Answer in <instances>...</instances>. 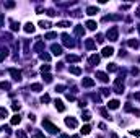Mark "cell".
Listing matches in <instances>:
<instances>
[{
  "mask_svg": "<svg viewBox=\"0 0 140 138\" xmlns=\"http://www.w3.org/2000/svg\"><path fill=\"white\" fill-rule=\"evenodd\" d=\"M124 71H122V75H119V78L116 80V83H114V91L117 94H122L124 93Z\"/></svg>",
  "mask_w": 140,
  "mask_h": 138,
  "instance_id": "obj_1",
  "label": "cell"
},
{
  "mask_svg": "<svg viewBox=\"0 0 140 138\" xmlns=\"http://www.w3.org/2000/svg\"><path fill=\"white\" fill-rule=\"evenodd\" d=\"M106 36H108V39L109 41H117V38H119V28L117 26H113L111 29H108V33H106Z\"/></svg>",
  "mask_w": 140,
  "mask_h": 138,
  "instance_id": "obj_2",
  "label": "cell"
},
{
  "mask_svg": "<svg viewBox=\"0 0 140 138\" xmlns=\"http://www.w3.org/2000/svg\"><path fill=\"white\" fill-rule=\"evenodd\" d=\"M42 127H44L49 133H57V132H59V127H55L51 120H47V119H46V120H42Z\"/></svg>",
  "mask_w": 140,
  "mask_h": 138,
  "instance_id": "obj_3",
  "label": "cell"
},
{
  "mask_svg": "<svg viewBox=\"0 0 140 138\" xmlns=\"http://www.w3.org/2000/svg\"><path fill=\"white\" fill-rule=\"evenodd\" d=\"M62 42H64V45H67V47H73V45H75V42L70 39V36L65 34V33L62 34Z\"/></svg>",
  "mask_w": 140,
  "mask_h": 138,
  "instance_id": "obj_4",
  "label": "cell"
},
{
  "mask_svg": "<svg viewBox=\"0 0 140 138\" xmlns=\"http://www.w3.org/2000/svg\"><path fill=\"white\" fill-rule=\"evenodd\" d=\"M65 125L70 127V128H77L78 122H77V119H73V117H67V119H65Z\"/></svg>",
  "mask_w": 140,
  "mask_h": 138,
  "instance_id": "obj_5",
  "label": "cell"
},
{
  "mask_svg": "<svg viewBox=\"0 0 140 138\" xmlns=\"http://www.w3.org/2000/svg\"><path fill=\"white\" fill-rule=\"evenodd\" d=\"M8 71H10V75L13 76V80H15V81H20V80H21V71H20V70H16V68H10Z\"/></svg>",
  "mask_w": 140,
  "mask_h": 138,
  "instance_id": "obj_6",
  "label": "cell"
},
{
  "mask_svg": "<svg viewBox=\"0 0 140 138\" xmlns=\"http://www.w3.org/2000/svg\"><path fill=\"white\" fill-rule=\"evenodd\" d=\"M51 50H52L54 55H62V45H59V44H52V45H51Z\"/></svg>",
  "mask_w": 140,
  "mask_h": 138,
  "instance_id": "obj_7",
  "label": "cell"
},
{
  "mask_svg": "<svg viewBox=\"0 0 140 138\" xmlns=\"http://www.w3.org/2000/svg\"><path fill=\"white\" fill-rule=\"evenodd\" d=\"M81 85L85 86V88H91V86H95V80H93V78H83L81 80Z\"/></svg>",
  "mask_w": 140,
  "mask_h": 138,
  "instance_id": "obj_8",
  "label": "cell"
},
{
  "mask_svg": "<svg viewBox=\"0 0 140 138\" xmlns=\"http://www.w3.org/2000/svg\"><path fill=\"white\" fill-rule=\"evenodd\" d=\"M96 78H99V81H103V83L109 81V76L106 75V73H103V71H96Z\"/></svg>",
  "mask_w": 140,
  "mask_h": 138,
  "instance_id": "obj_9",
  "label": "cell"
},
{
  "mask_svg": "<svg viewBox=\"0 0 140 138\" xmlns=\"http://www.w3.org/2000/svg\"><path fill=\"white\" fill-rule=\"evenodd\" d=\"M113 54H114V49L109 47V45H106V47L103 49V57H111Z\"/></svg>",
  "mask_w": 140,
  "mask_h": 138,
  "instance_id": "obj_10",
  "label": "cell"
},
{
  "mask_svg": "<svg viewBox=\"0 0 140 138\" xmlns=\"http://www.w3.org/2000/svg\"><path fill=\"white\" fill-rule=\"evenodd\" d=\"M85 47H86L88 50L95 49V47H96V42H95V39H86V41H85Z\"/></svg>",
  "mask_w": 140,
  "mask_h": 138,
  "instance_id": "obj_11",
  "label": "cell"
},
{
  "mask_svg": "<svg viewBox=\"0 0 140 138\" xmlns=\"http://www.w3.org/2000/svg\"><path fill=\"white\" fill-rule=\"evenodd\" d=\"M23 29H25V33H28V34H30V33H34V24L30 21V23H26V24H25Z\"/></svg>",
  "mask_w": 140,
  "mask_h": 138,
  "instance_id": "obj_12",
  "label": "cell"
},
{
  "mask_svg": "<svg viewBox=\"0 0 140 138\" xmlns=\"http://www.w3.org/2000/svg\"><path fill=\"white\" fill-rule=\"evenodd\" d=\"M124 109L127 110V112H132V114H135V115H140V110H137V109H134L132 106H130V104H125L124 106Z\"/></svg>",
  "mask_w": 140,
  "mask_h": 138,
  "instance_id": "obj_13",
  "label": "cell"
},
{
  "mask_svg": "<svg viewBox=\"0 0 140 138\" xmlns=\"http://www.w3.org/2000/svg\"><path fill=\"white\" fill-rule=\"evenodd\" d=\"M119 104L120 103H119L117 99H113V101H109V103H108V107L109 109H119Z\"/></svg>",
  "mask_w": 140,
  "mask_h": 138,
  "instance_id": "obj_14",
  "label": "cell"
},
{
  "mask_svg": "<svg viewBox=\"0 0 140 138\" xmlns=\"http://www.w3.org/2000/svg\"><path fill=\"white\" fill-rule=\"evenodd\" d=\"M73 33H75L77 36H83V34H85V28H83V26H75V29H73Z\"/></svg>",
  "mask_w": 140,
  "mask_h": 138,
  "instance_id": "obj_15",
  "label": "cell"
},
{
  "mask_svg": "<svg viewBox=\"0 0 140 138\" xmlns=\"http://www.w3.org/2000/svg\"><path fill=\"white\" fill-rule=\"evenodd\" d=\"M54 104H55V109H57L59 112H64V110H65V106H64V103H62V101H59V99H57Z\"/></svg>",
  "mask_w": 140,
  "mask_h": 138,
  "instance_id": "obj_16",
  "label": "cell"
},
{
  "mask_svg": "<svg viewBox=\"0 0 140 138\" xmlns=\"http://www.w3.org/2000/svg\"><path fill=\"white\" fill-rule=\"evenodd\" d=\"M98 12H99V10H98V7H88V8H86V13H88L90 16H93V15H96Z\"/></svg>",
  "mask_w": 140,
  "mask_h": 138,
  "instance_id": "obj_17",
  "label": "cell"
},
{
  "mask_svg": "<svg viewBox=\"0 0 140 138\" xmlns=\"http://www.w3.org/2000/svg\"><path fill=\"white\" fill-rule=\"evenodd\" d=\"M69 70H70L72 75H81V68L80 67H70Z\"/></svg>",
  "mask_w": 140,
  "mask_h": 138,
  "instance_id": "obj_18",
  "label": "cell"
},
{
  "mask_svg": "<svg viewBox=\"0 0 140 138\" xmlns=\"http://www.w3.org/2000/svg\"><path fill=\"white\" fill-rule=\"evenodd\" d=\"M20 122H21V117L18 115V114H16V115H13V117H12V120H10V124H12V125H18Z\"/></svg>",
  "mask_w": 140,
  "mask_h": 138,
  "instance_id": "obj_19",
  "label": "cell"
},
{
  "mask_svg": "<svg viewBox=\"0 0 140 138\" xmlns=\"http://www.w3.org/2000/svg\"><path fill=\"white\" fill-rule=\"evenodd\" d=\"M90 63H91V65H98V63H99V55H91V57H90Z\"/></svg>",
  "mask_w": 140,
  "mask_h": 138,
  "instance_id": "obj_20",
  "label": "cell"
},
{
  "mask_svg": "<svg viewBox=\"0 0 140 138\" xmlns=\"http://www.w3.org/2000/svg\"><path fill=\"white\" fill-rule=\"evenodd\" d=\"M41 89H42V85H41V83H34V85H31V91H36V93H39Z\"/></svg>",
  "mask_w": 140,
  "mask_h": 138,
  "instance_id": "obj_21",
  "label": "cell"
},
{
  "mask_svg": "<svg viewBox=\"0 0 140 138\" xmlns=\"http://www.w3.org/2000/svg\"><path fill=\"white\" fill-rule=\"evenodd\" d=\"M90 132H91V127H90V125H83V127H81V130H80L81 135H88Z\"/></svg>",
  "mask_w": 140,
  "mask_h": 138,
  "instance_id": "obj_22",
  "label": "cell"
},
{
  "mask_svg": "<svg viewBox=\"0 0 140 138\" xmlns=\"http://www.w3.org/2000/svg\"><path fill=\"white\" fill-rule=\"evenodd\" d=\"M96 26H98V24H96L95 21H91V20L86 21V28H88V29H91V31H95V29H96Z\"/></svg>",
  "mask_w": 140,
  "mask_h": 138,
  "instance_id": "obj_23",
  "label": "cell"
},
{
  "mask_svg": "<svg viewBox=\"0 0 140 138\" xmlns=\"http://www.w3.org/2000/svg\"><path fill=\"white\" fill-rule=\"evenodd\" d=\"M42 49H44V42H42V41H39L38 44L34 45V52H41Z\"/></svg>",
  "mask_w": 140,
  "mask_h": 138,
  "instance_id": "obj_24",
  "label": "cell"
},
{
  "mask_svg": "<svg viewBox=\"0 0 140 138\" xmlns=\"http://www.w3.org/2000/svg\"><path fill=\"white\" fill-rule=\"evenodd\" d=\"M127 44H129V45H130L132 49H138V41H137V39H130Z\"/></svg>",
  "mask_w": 140,
  "mask_h": 138,
  "instance_id": "obj_25",
  "label": "cell"
},
{
  "mask_svg": "<svg viewBox=\"0 0 140 138\" xmlns=\"http://www.w3.org/2000/svg\"><path fill=\"white\" fill-rule=\"evenodd\" d=\"M80 60V57H78V55H67V62H78Z\"/></svg>",
  "mask_w": 140,
  "mask_h": 138,
  "instance_id": "obj_26",
  "label": "cell"
},
{
  "mask_svg": "<svg viewBox=\"0 0 140 138\" xmlns=\"http://www.w3.org/2000/svg\"><path fill=\"white\" fill-rule=\"evenodd\" d=\"M5 117H8V110L5 107H0V119H5Z\"/></svg>",
  "mask_w": 140,
  "mask_h": 138,
  "instance_id": "obj_27",
  "label": "cell"
},
{
  "mask_svg": "<svg viewBox=\"0 0 140 138\" xmlns=\"http://www.w3.org/2000/svg\"><path fill=\"white\" fill-rule=\"evenodd\" d=\"M39 26L42 28V29H49V28H51V23H49V21H39Z\"/></svg>",
  "mask_w": 140,
  "mask_h": 138,
  "instance_id": "obj_28",
  "label": "cell"
},
{
  "mask_svg": "<svg viewBox=\"0 0 140 138\" xmlns=\"http://www.w3.org/2000/svg\"><path fill=\"white\" fill-rule=\"evenodd\" d=\"M10 26H12L13 31H18V29H20V23H16V21H10Z\"/></svg>",
  "mask_w": 140,
  "mask_h": 138,
  "instance_id": "obj_29",
  "label": "cell"
},
{
  "mask_svg": "<svg viewBox=\"0 0 140 138\" xmlns=\"http://www.w3.org/2000/svg\"><path fill=\"white\" fill-rule=\"evenodd\" d=\"M99 112H101V115L104 117V119H108V120H111V119H113V117H109V114H108V110H106V109H101Z\"/></svg>",
  "mask_w": 140,
  "mask_h": 138,
  "instance_id": "obj_30",
  "label": "cell"
},
{
  "mask_svg": "<svg viewBox=\"0 0 140 138\" xmlns=\"http://www.w3.org/2000/svg\"><path fill=\"white\" fill-rule=\"evenodd\" d=\"M7 55H8V50H7V49H2V50H0V62H2Z\"/></svg>",
  "mask_w": 140,
  "mask_h": 138,
  "instance_id": "obj_31",
  "label": "cell"
},
{
  "mask_svg": "<svg viewBox=\"0 0 140 138\" xmlns=\"http://www.w3.org/2000/svg\"><path fill=\"white\" fill-rule=\"evenodd\" d=\"M16 138H28V135H26V132H23V130H18V132H16Z\"/></svg>",
  "mask_w": 140,
  "mask_h": 138,
  "instance_id": "obj_32",
  "label": "cell"
},
{
  "mask_svg": "<svg viewBox=\"0 0 140 138\" xmlns=\"http://www.w3.org/2000/svg\"><path fill=\"white\" fill-rule=\"evenodd\" d=\"M0 88H2V89H10L12 86H10V83H7V81H2V83H0Z\"/></svg>",
  "mask_w": 140,
  "mask_h": 138,
  "instance_id": "obj_33",
  "label": "cell"
},
{
  "mask_svg": "<svg viewBox=\"0 0 140 138\" xmlns=\"http://www.w3.org/2000/svg\"><path fill=\"white\" fill-rule=\"evenodd\" d=\"M108 71H117L116 63H109V65H108Z\"/></svg>",
  "mask_w": 140,
  "mask_h": 138,
  "instance_id": "obj_34",
  "label": "cell"
},
{
  "mask_svg": "<svg viewBox=\"0 0 140 138\" xmlns=\"http://www.w3.org/2000/svg\"><path fill=\"white\" fill-rule=\"evenodd\" d=\"M41 60L49 62V60H51V55H49V54H41Z\"/></svg>",
  "mask_w": 140,
  "mask_h": 138,
  "instance_id": "obj_35",
  "label": "cell"
},
{
  "mask_svg": "<svg viewBox=\"0 0 140 138\" xmlns=\"http://www.w3.org/2000/svg\"><path fill=\"white\" fill-rule=\"evenodd\" d=\"M55 38H57L55 33H47V34H46V39H55Z\"/></svg>",
  "mask_w": 140,
  "mask_h": 138,
  "instance_id": "obj_36",
  "label": "cell"
},
{
  "mask_svg": "<svg viewBox=\"0 0 140 138\" xmlns=\"http://www.w3.org/2000/svg\"><path fill=\"white\" fill-rule=\"evenodd\" d=\"M57 26H60V28H67V26H70V23H69V21H59Z\"/></svg>",
  "mask_w": 140,
  "mask_h": 138,
  "instance_id": "obj_37",
  "label": "cell"
},
{
  "mask_svg": "<svg viewBox=\"0 0 140 138\" xmlns=\"http://www.w3.org/2000/svg\"><path fill=\"white\" fill-rule=\"evenodd\" d=\"M90 119H91V114H90V112H83V120H85V122H88Z\"/></svg>",
  "mask_w": 140,
  "mask_h": 138,
  "instance_id": "obj_38",
  "label": "cell"
},
{
  "mask_svg": "<svg viewBox=\"0 0 140 138\" xmlns=\"http://www.w3.org/2000/svg\"><path fill=\"white\" fill-rule=\"evenodd\" d=\"M44 81H46V83H51V81H52V75L46 73V75H44Z\"/></svg>",
  "mask_w": 140,
  "mask_h": 138,
  "instance_id": "obj_39",
  "label": "cell"
},
{
  "mask_svg": "<svg viewBox=\"0 0 140 138\" xmlns=\"http://www.w3.org/2000/svg\"><path fill=\"white\" fill-rule=\"evenodd\" d=\"M55 91H57V93H64V91H65V86H64V85L55 86Z\"/></svg>",
  "mask_w": 140,
  "mask_h": 138,
  "instance_id": "obj_40",
  "label": "cell"
},
{
  "mask_svg": "<svg viewBox=\"0 0 140 138\" xmlns=\"http://www.w3.org/2000/svg\"><path fill=\"white\" fill-rule=\"evenodd\" d=\"M49 68H51V65H42V67H41L42 75H44V73H47V71H49Z\"/></svg>",
  "mask_w": 140,
  "mask_h": 138,
  "instance_id": "obj_41",
  "label": "cell"
},
{
  "mask_svg": "<svg viewBox=\"0 0 140 138\" xmlns=\"http://www.w3.org/2000/svg\"><path fill=\"white\" fill-rule=\"evenodd\" d=\"M33 138H46V136H44V133H41V132H34Z\"/></svg>",
  "mask_w": 140,
  "mask_h": 138,
  "instance_id": "obj_42",
  "label": "cell"
},
{
  "mask_svg": "<svg viewBox=\"0 0 140 138\" xmlns=\"http://www.w3.org/2000/svg\"><path fill=\"white\" fill-rule=\"evenodd\" d=\"M12 107H13V110H20L21 104H20V103H13V104H12Z\"/></svg>",
  "mask_w": 140,
  "mask_h": 138,
  "instance_id": "obj_43",
  "label": "cell"
},
{
  "mask_svg": "<svg viewBox=\"0 0 140 138\" xmlns=\"http://www.w3.org/2000/svg\"><path fill=\"white\" fill-rule=\"evenodd\" d=\"M49 101H51V98H49L47 94H44V96L41 98V103H49Z\"/></svg>",
  "mask_w": 140,
  "mask_h": 138,
  "instance_id": "obj_44",
  "label": "cell"
},
{
  "mask_svg": "<svg viewBox=\"0 0 140 138\" xmlns=\"http://www.w3.org/2000/svg\"><path fill=\"white\" fill-rule=\"evenodd\" d=\"M91 99L95 101V103H99V101H101V98H99L98 94H93V96H91Z\"/></svg>",
  "mask_w": 140,
  "mask_h": 138,
  "instance_id": "obj_45",
  "label": "cell"
},
{
  "mask_svg": "<svg viewBox=\"0 0 140 138\" xmlns=\"http://www.w3.org/2000/svg\"><path fill=\"white\" fill-rule=\"evenodd\" d=\"M103 41H104V39H103V36H101V34H98L96 38H95V42H103Z\"/></svg>",
  "mask_w": 140,
  "mask_h": 138,
  "instance_id": "obj_46",
  "label": "cell"
},
{
  "mask_svg": "<svg viewBox=\"0 0 140 138\" xmlns=\"http://www.w3.org/2000/svg\"><path fill=\"white\" fill-rule=\"evenodd\" d=\"M101 94H103V96H108V94H109V89H108V88H103V89H101Z\"/></svg>",
  "mask_w": 140,
  "mask_h": 138,
  "instance_id": "obj_47",
  "label": "cell"
},
{
  "mask_svg": "<svg viewBox=\"0 0 140 138\" xmlns=\"http://www.w3.org/2000/svg\"><path fill=\"white\" fill-rule=\"evenodd\" d=\"M25 52H30V44H28V39H25Z\"/></svg>",
  "mask_w": 140,
  "mask_h": 138,
  "instance_id": "obj_48",
  "label": "cell"
},
{
  "mask_svg": "<svg viewBox=\"0 0 140 138\" xmlns=\"http://www.w3.org/2000/svg\"><path fill=\"white\" fill-rule=\"evenodd\" d=\"M5 7H7V8H13V7H15V2H7Z\"/></svg>",
  "mask_w": 140,
  "mask_h": 138,
  "instance_id": "obj_49",
  "label": "cell"
},
{
  "mask_svg": "<svg viewBox=\"0 0 140 138\" xmlns=\"http://www.w3.org/2000/svg\"><path fill=\"white\" fill-rule=\"evenodd\" d=\"M130 133H132L134 136H140V130H130Z\"/></svg>",
  "mask_w": 140,
  "mask_h": 138,
  "instance_id": "obj_50",
  "label": "cell"
},
{
  "mask_svg": "<svg viewBox=\"0 0 140 138\" xmlns=\"http://www.w3.org/2000/svg\"><path fill=\"white\" fill-rule=\"evenodd\" d=\"M47 15H49V16H55V15H57V13H55L54 10H47Z\"/></svg>",
  "mask_w": 140,
  "mask_h": 138,
  "instance_id": "obj_51",
  "label": "cell"
},
{
  "mask_svg": "<svg viewBox=\"0 0 140 138\" xmlns=\"http://www.w3.org/2000/svg\"><path fill=\"white\" fill-rule=\"evenodd\" d=\"M3 20H5V16H3V15H0V28L3 26Z\"/></svg>",
  "mask_w": 140,
  "mask_h": 138,
  "instance_id": "obj_52",
  "label": "cell"
},
{
  "mask_svg": "<svg viewBox=\"0 0 140 138\" xmlns=\"http://www.w3.org/2000/svg\"><path fill=\"white\" fill-rule=\"evenodd\" d=\"M67 99H69V101H73V99H75V96H73V94H70V93H69V94H67Z\"/></svg>",
  "mask_w": 140,
  "mask_h": 138,
  "instance_id": "obj_53",
  "label": "cell"
},
{
  "mask_svg": "<svg viewBox=\"0 0 140 138\" xmlns=\"http://www.w3.org/2000/svg\"><path fill=\"white\" fill-rule=\"evenodd\" d=\"M134 98H135L137 101H140V93H135V94H134Z\"/></svg>",
  "mask_w": 140,
  "mask_h": 138,
  "instance_id": "obj_54",
  "label": "cell"
},
{
  "mask_svg": "<svg viewBox=\"0 0 140 138\" xmlns=\"http://www.w3.org/2000/svg\"><path fill=\"white\" fill-rule=\"evenodd\" d=\"M30 120H31V122H34V120H36V117H34L33 114H30Z\"/></svg>",
  "mask_w": 140,
  "mask_h": 138,
  "instance_id": "obj_55",
  "label": "cell"
},
{
  "mask_svg": "<svg viewBox=\"0 0 140 138\" xmlns=\"http://www.w3.org/2000/svg\"><path fill=\"white\" fill-rule=\"evenodd\" d=\"M135 15H137V16H138V18H140V7H138V8H137V12H135Z\"/></svg>",
  "mask_w": 140,
  "mask_h": 138,
  "instance_id": "obj_56",
  "label": "cell"
},
{
  "mask_svg": "<svg viewBox=\"0 0 140 138\" xmlns=\"http://www.w3.org/2000/svg\"><path fill=\"white\" fill-rule=\"evenodd\" d=\"M111 138H117V135H116V133L113 132V133H111Z\"/></svg>",
  "mask_w": 140,
  "mask_h": 138,
  "instance_id": "obj_57",
  "label": "cell"
},
{
  "mask_svg": "<svg viewBox=\"0 0 140 138\" xmlns=\"http://www.w3.org/2000/svg\"><path fill=\"white\" fill-rule=\"evenodd\" d=\"M60 138H70L69 135H60Z\"/></svg>",
  "mask_w": 140,
  "mask_h": 138,
  "instance_id": "obj_58",
  "label": "cell"
},
{
  "mask_svg": "<svg viewBox=\"0 0 140 138\" xmlns=\"http://www.w3.org/2000/svg\"><path fill=\"white\" fill-rule=\"evenodd\" d=\"M137 28H138V33H140V24H138V26H137Z\"/></svg>",
  "mask_w": 140,
  "mask_h": 138,
  "instance_id": "obj_59",
  "label": "cell"
},
{
  "mask_svg": "<svg viewBox=\"0 0 140 138\" xmlns=\"http://www.w3.org/2000/svg\"><path fill=\"white\" fill-rule=\"evenodd\" d=\"M0 130H2V128H0Z\"/></svg>",
  "mask_w": 140,
  "mask_h": 138,
  "instance_id": "obj_60",
  "label": "cell"
}]
</instances>
